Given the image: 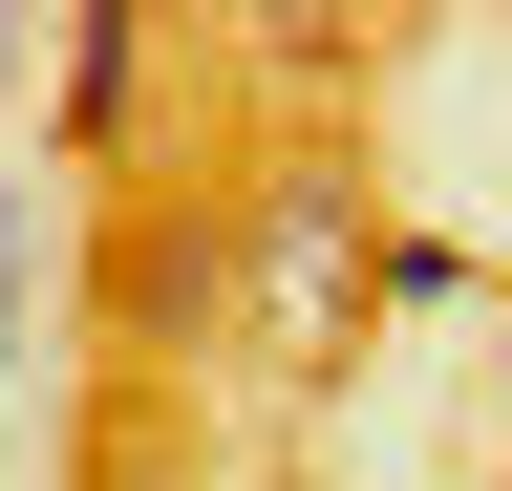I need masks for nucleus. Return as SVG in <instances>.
<instances>
[{"mask_svg": "<svg viewBox=\"0 0 512 491\" xmlns=\"http://www.w3.org/2000/svg\"><path fill=\"white\" fill-rule=\"evenodd\" d=\"M363 278H384V214H363L320 150H278V171L235 193V321H278V342L320 363V342L363 321Z\"/></svg>", "mask_w": 512, "mask_h": 491, "instance_id": "f257e3e1", "label": "nucleus"}, {"mask_svg": "<svg viewBox=\"0 0 512 491\" xmlns=\"http://www.w3.org/2000/svg\"><path fill=\"white\" fill-rule=\"evenodd\" d=\"M107 321H128V342H214V321H235V214H192V193L128 214V235H107Z\"/></svg>", "mask_w": 512, "mask_h": 491, "instance_id": "f03ea898", "label": "nucleus"}, {"mask_svg": "<svg viewBox=\"0 0 512 491\" xmlns=\"http://www.w3.org/2000/svg\"><path fill=\"white\" fill-rule=\"evenodd\" d=\"M128 107H150V22H128V0H107V22H64V129H128Z\"/></svg>", "mask_w": 512, "mask_h": 491, "instance_id": "7ed1b4c3", "label": "nucleus"}]
</instances>
